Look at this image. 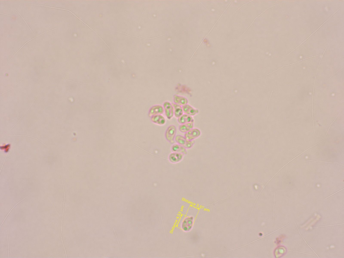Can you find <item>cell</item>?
<instances>
[{
	"label": "cell",
	"mask_w": 344,
	"mask_h": 258,
	"mask_svg": "<svg viewBox=\"0 0 344 258\" xmlns=\"http://www.w3.org/2000/svg\"><path fill=\"white\" fill-rule=\"evenodd\" d=\"M177 130L176 127L174 125H172L168 127L166 131L165 137L168 142L171 144L174 143Z\"/></svg>",
	"instance_id": "cell-1"
},
{
	"label": "cell",
	"mask_w": 344,
	"mask_h": 258,
	"mask_svg": "<svg viewBox=\"0 0 344 258\" xmlns=\"http://www.w3.org/2000/svg\"><path fill=\"white\" fill-rule=\"evenodd\" d=\"M163 108L165 113L168 119H170L173 117L174 108L172 104L168 101H166L163 104Z\"/></svg>",
	"instance_id": "cell-2"
},
{
	"label": "cell",
	"mask_w": 344,
	"mask_h": 258,
	"mask_svg": "<svg viewBox=\"0 0 344 258\" xmlns=\"http://www.w3.org/2000/svg\"><path fill=\"white\" fill-rule=\"evenodd\" d=\"M200 130L197 129H193L185 133V137L189 141H193L198 137L200 135Z\"/></svg>",
	"instance_id": "cell-3"
},
{
	"label": "cell",
	"mask_w": 344,
	"mask_h": 258,
	"mask_svg": "<svg viewBox=\"0 0 344 258\" xmlns=\"http://www.w3.org/2000/svg\"><path fill=\"white\" fill-rule=\"evenodd\" d=\"M164 108L162 106L160 105H155L150 109L148 115L150 117H151L153 116L162 115L164 113Z\"/></svg>",
	"instance_id": "cell-4"
},
{
	"label": "cell",
	"mask_w": 344,
	"mask_h": 258,
	"mask_svg": "<svg viewBox=\"0 0 344 258\" xmlns=\"http://www.w3.org/2000/svg\"><path fill=\"white\" fill-rule=\"evenodd\" d=\"M183 111L185 114L191 116H194L199 113V111L194 108L190 105L186 104L182 106Z\"/></svg>",
	"instance_id": "cell-5"
},
{
	"label": "cell",
	"mask_w": 344,
	"mask_h": 258,
	"mask_svg": "<svg viewBox=\"0 0 344 258\" xmlns=\"http://www.w3.org/2000/svg\"><path fill=\"white\" fill-rule=\"evenodd\" d=\"M184 154L174 152L170 154L169 156L170 161L172 163H177L180 162L183 158Z\"/></svg>",
	"instance_id": "cell-6"
},
{
	"label": "cell",
	"mask_w": 344,
	"mask_h": 258,
	"mask_svg": "<svg viewBox=\"0 0 344 258\" xmlns=\"http://www.w3.org/2000/svg\"><path fill=\"white\" fill-rule=\"evenodd\" d=\"M174 103L180 105L181 106H184L188 104V101L185 97L175 95L174 96Z\"/></svg>",
	"instance_id": "cell-7"
},
{
	"label": "cell",
	"mask_w": 344,
	"mask_h": 258,
	"mask_svg": "<svg viewBox=\"0 0 344 258\" xmlns=\"http://www.w3.org/2000/svg\"><path fill=\"white\" fill-rule=\"evenodd\" d=\"M152 121L159 125H163L166 123L165 118L162 115L153 116L151 117Z\"/></svg>",
	"instance_id": "cell-8"
},
{
	"label": "cell",
	"mask_w": 344,
	"mask_h": 258,
	"mask_svg": "<svg viewBox=\"0 0 344 258\" xmlns=\"http://www.w3.org/2000/svg\"><path fill=\"white\" fill-rule=\"evenodd\" d=\"M178 118V121L181 125L190 122L193 123L194 121L192 116L185 114H183Z\"/></svg>",
	"instance_id": "cell-9"
},
{
	"label": "cell",
	"mask_w": 344,
	"mask_h": 258,
	"mask_svg": "<svg viewBox=\"0 0 344 258\" xmlns=\"http://www.w3.org/2000/svg\"><path fill=\"white\" fill-rule=\"evenodd\" d=\"M172 151L174 152L178 153L184 155L187 154V152L186 149L183 146L178 144H175L173 145L171 148Z\"/></svg>",
	"instance_id": "cell-10"
},
{
	"label": "cell",
	"mask_w": 344,
	"mask_h": 258,
	"mask_svg": "<svg viewBox=\"0 0 344 258\" xmlns=\"http://www.w3.org/2000/svg\"><path fill=\"white\" fill-rule=\"evenodd\" d=\"M193 123L190 122L181 125L179 126V129L182 133H186L193 128Z\"/></svg>",
	"instance_id": "cell-11"
},
{
	"label": "cell",
	"mask_w": 344,
	"mask_h": 258,
	"mask_svg": "<svg viewBox=\"0 0 344 258\" xmlns=\"http://www.w3.org/2000/svg\"><path fill=\"white\" fill-rule=\"evenodd\" d=\"M172 104L173 105L174 108V115L175 117L177 118L180 117L184 113L182 107L180 105L175 103H173Z\"/></svg>",
	"instance_id": "cell-12"
},
{
	"label": "cell",
	"mask_w": 344,
	"mask_h": 258,
	"mask_svg": "<svg viewBox=\"0 0 344 258\" xmlns=\"http://www.w3.org/2000/svg\"><path fill=\"white\" fill-rule=\"evenodd\" d=\"M175 140L178 144L181 145L183 147L186 142H187L188 140L186 139L185 137L180 135H177L175 137Z\"/></svg>",
	"instance_id": "cell-13"
},
{
	"label": "cell",
	"mask_w": 344,
	"mask_h": 258,
	"mask_svg": "<svg viewBox=\"0 0 344 258\" xmlns=\"http://www.w3.org/2000/svg\"><path fill=\"white\" fill-rule=\"evenodd\" d=\"M195 143V141H193L187 140V142L184 145V147L186 149H190L191 148Z\"/></svg>",
	"instance_id": "cell-14"
},
{
	"label": "cell",
	"mask_w": 344,
	"mask_h": 258,
	"mask_svg": "<svg viewBox=\"0 0 344 258\" xmlns=\"http://www.w3.org/2000/svg\"><path fill=\"white\" fill-rule=\"evenodd\" d=\"M312 161V162H321L327 163H337V164H338L339 165H340L339 164H338V163H336V162H325V161H311V160H308V161Z\"/></svg>",
	"instance_id": "cell-15"
},
{
	"label": "cell",
	"mask_w": 344,
	"mask_h": 258,
	"mask_svg": "<svg viewBox=\"0 0 344 258\" xmlns=\"http://www.w3.org/2000/svg\"><path fill=\"white\" fill-rule=\"evenodd\" d=\"M16 10V11H17V12H18V13H19V14H20V15L21 16V17H22V18H23V20H24V21L26 23V24H27V26H28V27L29 28V29H30V30H31V31H32V33L33 34H34V33H33V31H32L31 30V29H30V27H29V26H28V25L27 23L26 22V21H25V20H24V18H23V17H22V16L21 15V14H20V13H19V12H18V11L17 10Z\"/></svg>",
	"instance_id": "cell-16"
},
{
	"label": "cell",
	"mask_w": 344,
	"mask_h": 258,
	"mask_svg": "<svg viewBox=\"0 0 344 258\" xmlns=\"http://www.w3.org/2000/svg\"><path fill=\"white\" fill-rule=\"evenodd\" d=\"M1 14H5V15H8V16H11V15H8V14H3V13L2 14V13H1Z\"/></svg>",
	"instance_id": "cell-17"
}]
</instances>
